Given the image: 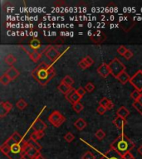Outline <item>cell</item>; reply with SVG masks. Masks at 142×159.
Here are the masks:
<instances>
[{
  "label": "cell",
  "mask_w": 142,
  "mask_h": 159,
  "mask_svg": "<svg viewBox=\"0 0 142 159\" xmlns=\"http://www.w3.org/2000/svg\"><path fill=\"white\" fill-rule=\"evenodd\" d=\"M31 75L42 86H45L56 76V70L51 65L43 62L32 71Z\"/></svg>",
  "instance_id": "cell-1"
},
{
  "label": "cell",
  "mask_w": 142,
  "mask_h": 159,
  "mask_svg": "<svg viewBox=\"0 0 142 159\" xmlns=\"http://www.w3.org/2000/svg\"><path fill=\"white\" fill-rule=\"evenodd\" d=\"M0 150L8 159H23V150L12 137H9L1 145Z\"/></svg>",
  "instance_id": "cell-2"
},
{
  "label": "cell",
  "mask_w": 142,
  "mask_h": 159,
  "mask_svg": "<svg viewBox=\"0 0 142 159\" xmlns=\"http://www.w3.org/2000/svg\"><path fill=\"white\" fill-rule=\"evenodd\" d=\"M135 144L132 142L130 138L125 135L121 134L119 137L115 139L111 143V148L114 149L122 157L127 152H131V150L135 148Z\"/></svg>",
  "instance_id": "cell-3"
},
{
  "label": "cell",
  "mask_w": 142,
  "mask_h": 159,
  "mask_svg": "<svg viewBox=\"0 0 142 159\" xmlns=\"http://www.w3.org/2000/svg\"><path fill=\"white\" fill-rule=\"evenodd\" d=\"M108 66L111 70V75L116 79H117L121 73L125 71V69H126L125 65L121 62L117 57H115L111 62L108 64Z\"/></svg>",
  "instance_id": "cell-4"
},
{
  "label": "cell",
  "mask_w": 142,
  "mask_h": 159,
  "mask_svg": "<svg viewBox=\"0 0 142 159\" xmlns=\"http://www.w3.org/2000/svg\"><path fill=\"white\" fill-rule=\"evenodd\" d=\"M48 119L49 123L56 128L60 127L61 125H63L64 122L66 121V118L57 110H54L53 112H52L48 116Z\"/></svg>",
  "instance_id": "cell-5"
},
{
  "label": "cell",
  "mask_w": 142,
  "mask_h": 159,
  "mask_svg": "<svg viewBox=\"0 0 142 159\" xmlns=\"http://www.w3.org/2000/svg\"><path fill=\"white\" fill-rule=\"evenodd\" d=\"M130 83L135 87V90L142 91V70H139L131 77Z\"/></svg>",
  "instance_id": "cell-6"
},
{
  "label": "cell",
  "mask_w": 142,
  "mask_h": 159,
  "mask_svg": "<svg viewBox=\"0 0 142 159\" xmlns=\"http://www.w3.org/2000/svg\"><path fill=\"white\" fill-rule=\"evenodd\" d=\"M42 53L51 61V62H55L57 59L60 56V52L56 49L55 46H46L44 50L42 51Z\"/></svg>",
  "instance_id": "cell-7"
},
{
  "label": "cell",
  "mask_w": 142,
  "mask_h": 159,
  "mask_svg": "<svg viewBox=\"0 0 142 159\" xmlns=\"http://www.w3.org/2000/svg\"><path fill=\"white\" fill-rule=\"evenodd\" d=\"M21 47L28 53V55L29 56V57L31 58L32 62H38V61L41 59L42 54L39 52H38L37 50H34V49L32 48L29 45H21Z\"/></svg>",
  "instance_id": "cell-8"
},
{
  "label": "cell",
  "mask_w": 142,
  "mask_h": 159,
  "mask_svg": "<svg viewBox=\"0 0 142 159\" xmlns=\"http://www.w3.org/2000/svg\"><path fill=\"white\" fill-rule=\"evenodd\" d=\"M65 98H66V100L69 101L70 103L73 104H73H76V103H79L81 99H82V97L76 93V90L73 89V88L65 95Z\"/></svg>",
  "instance_id": "cell-9"
},
{
  "label": "cell",
  "mask_w": 142,
  "mask_h": 159,
  "mask_svg": "<svg viewBox=\"0 0 142 159\" xmlns=\"http://www.w3.org/2000/svg\"><path fill=\"white\" fill-rule=\"evenodd\" d=\"M13 104H11L9 101H2L0 103V117L4 118L6 116L8 113H9V111L12 110Z\"/></svg>",
  "instance_id": "cell-10"
},
{
  "label": "cell",
  "mask_w": 142,
  "mask_h": 159,
  "mask_svg": "<svg viewBox=\"0 0 142 159\" xmlns=\"http://www.w3.org/2000/svg\"><path fill=\"white\" fill-rule=\"evenodd\" d=\"M97 73L100 75L102 78H106L109 75H111V70L106 63H102L100 66L97 68Z\"/></svg>",
  "instance_id": "cell-11"
},
{
  "label": "cell",
  "mask_w": 142,
  "mask_h": 159,
  "mask_svg": "<svg viewBox=\"0 0 142 159\" xmlns=\"http://www.w3.org/2000/svg\"><path fill=\"white\" fill-rule=\"evenodd\" d=\"M100 159H123L119 153L116 150L110 148L107 152H105L103 155L101 156Z\"/></svg>",
  "instance_id": "cell-12"
},
{
  "label": "cell",
  "mask_w": 142,
  "mask_h": 159,
  "mask_svg": "<svg viewBox=\"0 0 142 159\" xmlns=\"http://www.w3.org/2000/svg\"><path fill=\"white\" fill-rule=\"evenodd\" d=\"M32 127L33 128V130L36 132H44L46 128H48L47 124L40 118H37L34 123L32 124Z\"/></svg>",
  "instance_id": "cell-13"
},
{
  "label": "cell",
  "mask_w": 142,
  "mask_h": 159,
  "mask_svg": "<svg viewBox=\"0 0 142 159\" xmlns=\"http://www.w3.org/2000/svg\"><path fill=\"white\" fill-rule=\"evenodd\" d=\"M112 123L119 129H123V128H125V126H126V124H127L126 119L124 118L119 117V116H116V117L115 118Z\"/></svg>",
  "instance_id": "cell-14"
},
{
  "label": "cell",
  "mask_w": 142,
  "mask_h": 159,
  "mask_svg": "<svg viewBox=\"0 0 142 159\" xmlns=\"http://www.w3.org/2000/svg\"><path fill=\"white\" fill-rule=\"evenodd\" d=\"M23 152L26 153V154H28V155L29 156L30 158H32V159H34L35 158H37L39 154H41L40 152H38L37 149L33 148H32V147L29 143H28V147L24 149Z\"/></svg>",
  "instance_id": "cell-15"
},
{
  "label": "cell",
  "mask_w": 142,
  "mask_h": 159,
  "mask_svg": "<svg viewBox=\"0 0 142 159\" xmlns=\"http://www.w3.org/2000/svg\"><path fill=\"white\" fill-rule=\"evenodd\" d=\"M91 41L95 42V43H101V42L105 41L106 36L101 32H97L93 33V36L91 37Z\"/></svg>",
  "instance_id": "cell-16"
},
{
  "label": "cell",
  "mask_w": 142,
  "mask_h": 159,
  "mask_svg": "<svg viewBox=\"0 0 142 159\" xmlns=\"http://www.w3.org/2000/svg\"><path fill=\"white\" fill-rule=\"evenodd\" d=\"M5 73H6L8 75V76L10 78L11 80H14L16 79L17 76H19V74H20L19 71H18L15 67H14V66H11L10 68Z\"/></svg>",
  "instance_id": "cell-17"
},
{
  "label": "cell",
  "mask_w": 142,
  "mask_h": 159,
  "mask_svg": "<svg viewBox=\"0 0 142 159\" xmlns=\"http://www.w3.org/2000/svg\"><path fill=\"white\" fill-rule=\"evenodd\" d=\"M74 126H75L79 131H82V130H83L84 128L87 127V122L85 121L82 118H77L76 121H75Z\"/></svg>",
  "instance_id": "cell-18"
},
{
  "label": "cell",
  "mask_w": 142,
  "mask_h": 159,
  "mask_svg": "<svg viewBox=\"0 0 142 159\" xmlns=\"http://www.w3.org/2000/svg\"><path fill=\"white\" fill-rule=\"evenodd\" d=\"M116 115L119 116V117L124 118H126V117H128L130 115V111H129L128 109H126L124 106L119 108L116 111Z\"/></svg>",
  "instance_id": "cell-19"
},
{
  "label": "cell",
  "mask_w": 142,
  "mask_h": 159,
  "mask_svg": "<svg viewBox=\"0 0 142 159\" xmlns=\"http://www.w3.org/2000/svg\"><path fill=\"white\" fill-rule=\"evenodd\" d=\"M131 76H129V74L126 71H124V72H122L119 76V77L117 78V80L121 82V84H123V85H125L127 82H130V80H131Z\"/></svg>",
  "instance_id": "cell-20"
},
{
  "label": "cell",
  "mask_w": 142,
  "mask_h": 159,
  "mask_svg": "<svg viewBox=\"0 0 142 159\" xmlns=\"http://www.w3.org/2000/svg\"><path fill=\"white\" fill-rule=\"evenodd\" d=\"M72 89H73V87L69 86H67L66 84L63 83V82L57 86V90H58L61 93L63 94L64 95H66V94L68 93Z\"/></svg>",
  "instance_id": "cell-21"
},
{
  "label": "cell",
  "mask_w": 142,
  "mask_h": 159,
  "mask_svg": "<svg viewBox=\"0 0 142 159\" xmlns=\"http://www.w3.org/2000/svg\"><path fill=\"white\" fill-rule=\"evenodd\" d=\"M29 46L32 49L37 50V49H38L41 46V42H40V40H38V38H33V39L31 40V42L29 43Z\"/></svg>",
  "instance_id": "cell-22"
},
{
  "label": "cell",
  "mask_w": 142,
  "mask_h": 159,
  "mask_svg": "<svg viewBox=\"0 0 142 159\" xmlns=\"http://www.w3.org/2000/svg\"><path fill=\"white\" fill-rule=\"evenodd\" d=\"M4 62L7 63L8 65H9V66H13L14 63L17 62V58L10 54V55H8L7 56L4 58Z\"/></svg>",
  "instance_id": "cell-23"
},
{
  "label": "cell",
  "mask_w": 142,
  "mask_h": 159,
  "mask_svg": "<svg viewBox=\"0 0 142 159\" xmlns=\"http://www.w3.org/2000/svg\"><path fill=\"white\" fill-rule=\"evenodd\" d=\"M16 106H17V108L18 110H23L25 108L28 106V103H27L23 99H20V100L16 103Z\"/></svg>",
  "instance_id": "cell-24"
},
{
  "label": "cell",
  "mask_w": 142,
  "mask_h": 159,
  "mask_svg": "<svg viewBox=\"0 0 142 159\" xmlns=\"http://www.w3.org/2000/svg\"><path fill=\"white\" fill-rule=\"evenodd\" d=\"M11 81V79L8 76V75L6 74V73H4L3 76L0 77V82H1V84L2 85H4V86H8V84L10 83Z\"/></svg>",
  "instance_id": "cell-25"
},
{
  "label": "cell",
  "mask_w": 142,
  "mask_h": 159,
  "mask_svg": "<svg viewBox=\"0 0 142 159\" xmlns=\"http://www.w3.org/2000/svg\"><path fill=\"white\" fill-rule=\"evenodd\" d=\"M11 137L14 138V140H15V141H16L17 143H19V144H20V143H21V142H23V140H24V138H23V136H22L20 134H18L17 131L14 132V134H12V136H11Z\"/></svg>",
  "instance_id": "cell-26"
},
{
  "label": "cell",
  "mask_w": 142,
  "mask_h": 159,
  "mask_svg": "<svg viewBox=\"0 0 142 159\" xmlns=\"http://www.w3.org/2000/svg\"><path fill=\"white\" fill-rule=\"evenodd\" d=\"M62 82L64 84H66L67 86H69L73 87V83H74V80H73V78H72L70 76H66L63 79Z\"/></svg>",
  "instance_id": "cell-27"
},
{
  "label": "cell",
  "mask_w": 142,
  "mask_h": 159,
  "mask_svg": "<svg viewBox=\"0 0 142 159\" xmlns=\"http://www.w3.org/2000/svg\"><path fill=\"white\" fill-rule=\"evenodd\" d=\"M73 110L75 111L76 114H79L81 111L83 110L84 106H83V104H82L81 102H79V103H76V104H73Z\"/></svg>",
  "instance_id": "cell-28"
},
{
  "label": "cell",
  "mask_w": 142,
  "mask_h": 159,
  "mask_svg": "<svg viewBox=\"0 0 142 159\" xmlns=\"http://www.w3.org/2000/svg\"><path fill=\"white\" fill-rule=\"evenodd\" d=\"M95 137L98 139V140H102L103 138L106 137V133H105L102 129H98L96 134H95Z\"/></svg>",
  "instance_id": "cell-29"
},
{
  "label": "cell",
  "mask_w": 142,
  "mask_h": 159,
  "mask_svg": "<svg viewBox=\"0 0 142 159\" xmlns=\"http://www.w3.org/2000/svg\"><path fill=\"white\" fill-rule=\"evenodd\" d=\"M64 139H65V141L66 142H72L75 139V136L73 134V133H71V132H68L66 134H65L64 136Z\"/></svg>",
  "instance_id": "cell-30"
},
{
  "label": "cell",
  "mask_w": 142,
  "mask_h": 159,
  "mask_svg": "<svg viewBox=\"0 0 142 159\" xmlns=\"http://www.w3.org/2000/svg\"><path fill=\"white\" fill-rule=\"evenodd\" d=\"M28 143L30 144V145L33 148L37 149L38 152H40L41 150H42V147L38 142H34V141H31V140H28Z\"/></svg>",
  "instance_id": "cell-31"
},
{
  "label": "cell",
  "mask_w": 142,
  "mask_h": 159,
  "mask_svg": "<svg viewBox=\"0 0 142 159\" xmlns=\"http://www.w3.org/2000/svg\"><path fill=\"white\" fill-rule=\"evenodd\" d=\"M141 92L140 91H139L137 90H135L132 91L131 93V98L134 100V101H136L139 99V97L140 96V94H141Z\"/></svg>",
  "instance_id": "cell-32"
},
{
  "label": "cell",
  "mask_w": 142,
  "mask_h": 159,
  "mask_svg": "<svg viewBox=\"0 0 142 159\" xmlns=\"http://www.w3.org/2000/svg\"><path fill=\"white\" fill-rule=\"evenodd\" d=\"M85 90H87V92L88 93H91L95 90V85L91 82H88L85 86Z\"/></svg>",
  "instance_id": "cell-33"
},
{
  "label": "cell",
  "mask_w": 142,
  "mask_h": 159,
  "mask_svg": "<svg viewBox=\"0 0 142 159\" xmlns=\"http://www.w3.org/2000/svg\"><path fill=\"white\" fill-rule=\"evenodd\" d=\"M95 156L93 155V153L91 152H86L82 156V159H95Z\"/></svg>",
  "instance_id": "cell-34"
},
{
  "label": "cell",
  "mask_w": 142,
  "mask_h": 159,
  "mask_svg": "<svg viewBox=\"0 0 142 159\" xmlns=\"http://www.w3.org/2000/svg\"><path fill=\"white\" fill-rule=\"evenodd\" d=\"M110 100H108L107 98H106V97H104V98H102L101 100H100V102H99V105H101V106H103V107H106L107 106V104L110 103Z\"/></svg>",
  "instance_id": "cell-35"
},
{
  "label": "cell",
  "mask_w": 142,
  "mask_h": 159,
  "mask_svg": "<svg viewBox=\"0 0 142 159\" xmlns=\"http://www.w3.org/2000/svg\"><path fill=\"white\" fill-rule=\"evenodd\" d=\"M127 50H128V49L126 48L125 46H119V47H118L117 52L120 54V55L123 56L125 54V52H127Z\"/></svg>",
  "instance_id": "cell-36"
},
{
  "label": "cell",
  "mask_w": 142,
  "mask_h": 159,
  "mask_svg": "<svg viewBox=\"0 0 142 159\" xmlns=\"http://www.w3.org/2000/svg\"><path fill=\"white\" fill-rule=\"evenodd\" d=\"M39 138H38V132H32L30 136H29V140H31V141H34V142H37Z\"/></svg>",
  "instance_id": "cell-37"
},
{
  "label": "cell",
  "mask_w": 142,
  "mask_h": 159,
  "mask_svg": "<svg viewBox=\"0 0 142 159\" xmlns=\"http://www.w3.org/2000/svg\"><path fill=\"white\" fill-rule=\"evenodd\" d=\"M83 60H84V62H85L87 63V65L89 66V67H90L91 66H92V65H93V63H94L93 59L91 58L90 56H87L86 57H84Z\"/></svg>",
  "instance_id": "cell-38"
},
{
  "label": "cell",
  "mask_w": 142,
  "mask_h": 159,
  "mask_svg": "<svg viewBox=\"0 0 142 159\" xmlns=\"http://www.w3.org/2000/svg\"><path fill=\"white\" fill-rule=\"evenodd\" d=\"M133 107L135 108V110L138 111L139 113L142 115V104H140L138 102L134 101V103H133Z\"/></svg>",
  "instance_id": "cell-39"
},
{
  "label": "cell",
  "mask_w": 142,
  "mask_h": 159,
  "mask_svg": "<svg viewBox=\"0 0 142 159\" xmlns=\"http://www.w3.org/2000/svg\"><path fill=\"white\" fill-rule=\"evenodd\" d=\"M106 108L103 107V106H101V105H99L97 109V112L98 114H100V115H103V114L106 112Z\"/></svg>",
  "instance_id": "cell-40"
},
{
  "label": "cell",
  "mask_w": 142,
  "mask_h": 159,
  "mask_svg": "<svg viewBox=\"0 0 142 159\" xmlns=\"http://www.w3.org/2000/svg\"><path fill=\"white\" fill-rule=\"evenodd\" d=\"M76 92L79 94L80 96L82 98V97L85 95V94H86V92H87V90H85V88L80 87V88H78V89H76Z\"/></svg>",
  "instance_id": "cell-41"
},
{
  "label": "cell",
  "mask_w": 142,
  "mask_h": 159,
  "mask_svg": "<svg viewBox=\"0 0 142 159\" xmlns=\"http://www.w3.org/2000/svg\"><path fill=\"white\" fill-rule=\"evenodd\" d=\"M78 66H80V68H82V69H83V70L87 69V68H89V66H88L87 63L84 62L83 59H82V61L78 63Z\"/></svg>",
  "instance_id": "cell-42"
},
{
  "label": "cell",
  "mask_w": 142,
  "mask_h": 159,
  "mask_svg": "<svg viewBox=\"0 0 142 159\" xmlns=\"http://www.w3.org/2000/svg\"><path fill=\"white\" fill-rule=\"evenodd\" d=\"M125 58V60H130V59L131 58L132 56H133V52L131 51V50H127V52H125V54L123 56Z\"/></svg>",
  "instance_id": "cell-43"
},
{
  "label": "cell",
  "mask_w": 142,
  "mask_h": 159,
  "mask_svg": "<svg viewBox=\"0 0 142 159\" xmlns=\"http://www.w3.org/2000/svg\"><path fill=\"white\" fill-rule=\"evenodd\" d=\"M122 158L123 159H135V157L133 156V154H132L131 152H127L126 154H125L124 156H122Z\"/></svg>",
  "instance_id": "cell-44"
},
{
  "label": "cell",
  "mask_w": 142,
  "mask_h": 159,
  "mask_svg": "<svg viewBox=\"0 0 142 159\" xmlns=\"http://www.w3.org/2000/svg\"><path fill=\"white\" fill-rule=\"evenodd\" d=\"M114 106H115V104H113V102H112V101H110V103L107 104V106H106V110H112V109L114 108Z\"/></svg>",
  "instance_id": "cell-45"
},
{
  "label": "cell",
  "mask_w": 142,
  "mask_h": 159,
  "mask_svg": "<svg viewBox=\"0 0 142 159\" xmlns=\"http://www.w3.org/2000/svg\"><path fill=\"white\" fill-rule=\"evenodd\" d=\"M38 135L39 139H41L44 137V132H38Z\"/></svg>",
  "instance_id": "cell-46"
},
{
  "label": "cell",
  "mask_w": 142,
  "mask_h": 159,
  "mask_svg": "<svg viewBox=\"0 0 142 159\" xmlns=\"http://www.w3.org/2000/svg\"><path fill=\"white\" fill-rule=\"evenodd\" d=\"M23 159H32V158H30L28 154H26L23 152Z\"/></svg>",
  "instance_id": "cell-47"
},
{
  "label": "cell",
  "mask_w": 142,
  "mask_h": 159,
  "mask_svg": "<svg viewBox=\"0 0 142 159\" xmlns=\"http://www.w3.org/2000/svg\"><path fill=\"white\" fill-rule=\"evenodd\" d=\"M137 152H138L139 154L142 155V145H140V147H139L138 149H137Z\"/></svg>",
  "instance_id": "cell-48"
},
{
  "label": "cell",
  "mask_w": 142,
  "mask_h": 159,
  "mask_svg": "<svg viewBox=\"0 0 142 159\" xmlns=\"http://www.w3.org/2000/svg\"><path fill=\"white\" fill-rule=\"evenodd\" d=\"M136 102H138L140 104H142V94H140V96L139 97V99L136 100Z\"/></svg>",
  "instance_id": "cell-49"
},
{
  "label": "cell",
  "mask_w": 142,
  "mask_h": 159,
  "mask_svg": "<svg viewBox=\"0 0 142 159\" xmlns=\"http://www.w3.org/2000/svg\"><path fill=\"white\" fill-rule=\"evenodd\" d=\"M34 159H46V158L42 155V154H39V155H38L37 158H35Z\"/></svg>",
  "instance_id": "cell-50"
}]
</instances>
